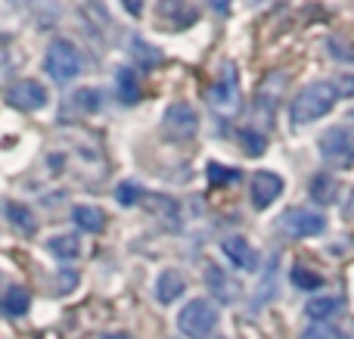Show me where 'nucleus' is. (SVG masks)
<instances>
[{
    "label": "nucleus",
    "mask_w": 354,
    "mask_h": 339,
    "mask_svg": "<svg viewBox=\"0 0 354 339\" xmlns=\"http://www.w3.org/2000/svg\"><path fill=\"white\" fill-rule=\"evenodd\" d=\"M339 93L333 84H308L299 97L292 100V125H311L317 118H324L326 112H333Z\"/></svg>",
    "instance_id": "f257e3e1"
},
{
    "label": "nucleus",
    "mask_w": 354,
    "mask_h": 339,
    "mask_svg": "<svg viewBox=\"0 0 354 339\" xmlns=\"http://www.w3.org/2000/svg\"><path fill=\"white\" fill-rule=\"evenodd\" d=\"M177 327L189 339H208L218 327V309L212 302H205V299H193L177 315Z\"/></svg>",
    "instance_id": "f03ea898"
},
{
    "label": "nucleus",
    "mask_w": 354,
    "mask_h": 339,
    "mask_svg": "<svg viewBox=\"0 0 354 339\" xmlns=\"http://www.w3.org/2000/svg\"><path fill=\"white\" fill-rule=\"evenodd\" d=\"M320 156L330 168L348 172L354 168V134L345 128H330L320 137Z\"/></svg>",
    "instance_id": "7ed1b4c3"
},
{
    "label": "nucleus",
    "mask_w": 354,
    "mask_h": 339,
    "mask_svg": "<svg viewBox=\"0 0 354 339\" xmlns=\"http://www.w3.org/2000/svg\"><path fill=\"white\" fill-rule=\"evenodd\" d=\"M44 68H47V75L53 81H72L75 75L81 72V56L68 41L56 37L47 47V62H44Z\"/></svg>",
    "instance_id": "20e7f679"
},
{
    "label": "nucleus",
    "mask_w": 354,
    "mask_h": 339,
    "mask_svg": "<svg viewBox=\"0 0 354 339\" xmlns=\"http://www.w3.org/2000/svg\"><path fill=\"white\" fill-rule=\"evenodd\" d=\"M156 19H159L162 28L183 31L199 19V12H196V6L187 3V0H159V3H156Z\"/></svg>",
    "instance_id": "39448f33"
},
{
    "label": "nucleus",
    "mask_w": 354,
    "mask_h": 339,
    "mask_svg": "<svg viewBox=\"0 0 354 339\" xmlns=\"http://www.w3.org/2000/svg\"><path fill=\"white\" fill-rule=\"evenodd\" d=\"M280 228L286 230L289 237H317L326 230V218L320 212H308V209H289L283 215Z\"/></svg>",
    "instance_id": "423d86ee"
},
{
    "label": "nucleus",
    "mask_w": 354,
    "mask_h": 339,
    "mask_svg": "<svg viewBox=\"0 0 354 339\" xmlns=\"http://www.w3.org/2000/svg\"><path fill=\"white\" fill-rule=\"evenodd\" d=\"M208 100H212V106L218 112H224V116H233V112L239 109V87H236V68L227 66L224 75H221V81H214V87L208 91Z\"/></svg>",
    "instance_id": "0eeeda50"
},
{
    "label": "nucleus",
    "mask_w": 354,
    "mask_h": 339,
    "mask_svg": "<svg viewBox=\"0 0 354 339\" xmlns=\"http://www.w3.org/2000/svg\"><path fill=\"white\" fill-rule=\"evenodd\" d=\"M6 103L19 112H35L47 103V87H41L37 81H19L6 91Z\"/></svg>",
    "instance_id": "6e6552de"
},
{
    "label": "nucleus",
    "mask_w": 354,
    "mask_h": 339,
    "mask_svg": "<svg viewBox=\"0 0 354 339\" xmlns=\"http://www.w3.org/2000/svg\"><path fill=\"white\" fill-rule=\"evenodd\" d=\"M249 193H252V205H255L258 212H264L283 193V178L280 174H274V172H255L252 174Z\"/></svg>",
    "instance_id": "1a4fd4ad"
},
{
    "label": "nucleus",
    "mask_w": 354,
    "mask_h": 339,
    "mask_svg": "<svg viewBox=\"0 0 354 339\" xmlns=\"http://www.w3.org/2000/svg\"><path fill=\"white\" fill-rule=\"evenodd\" d=\"M196 128H199V116H196L187 103H174L171 109H168L165 131L171 137H177V140H189V137L196 134Z\"/></svg>",
    "instance_id": "9d476101"
},
{
    "label": "nucleus",
    "mask_w": 354,
    "mask_h": 339,
    "mask_svg": "<svg viewBox=\"0 0 354 339\" xmlns=\"http://www.w3.org/2000/svg\"><path fill=\"white\" fill-rule=\"evenodd\" d=\"M221 253L227 255L230 265H236L239 271H255L258 268V253L252 249V243L245 237H224L221 240Z\"/></svg>",
    "instance_id": "9b49d317"
},
{
    "label": "nucleus",
    "mask_w": 354,
    "mask_h": 339,
    "mask_svg": "<svg viewBox=\"0 0 354 339\" xmlns=\"http://www.w3.org/2000/svg\"><path fill=\"white\" fill-rule=\"evenodd\" d=\"M72 221L78 224L81 230H87V234H100V230L106 228V215L100 209H93V205H75Z\"/></svg>",
    "instance_id": "f8f14e48"
},
{
    "label": "nucleus",
    "mask_w": 354,
    "mask_h": 339,
    "mask_svg": "<svg viewBox=\"0 0 354 339\" xmlns=\"http://www.w3.org/2000/svg\"><path fill=\"white\" fill-rule=\"evenodd\" d=\"M183 290H187V286H183V277L177 271H162L159 280H156V299H159V302H165V305L174 302Z\"/></svg>",
    "instance_id": "ddd939ff"
},
{
    "label": "nucleus",
    "mask_w": 354,
    "mask_h": 339,
    "mask_svg": "<svg viewBox=\"0 0 354 339\" xmlns=\"http://www.w3.org/2000/svg\"><path fill=\"white\" fill-rule=\"evenodd\" d=\"M205 277H208V284H212V293L221 299V302H233V299L239 296V290H236L239 284H233V280H227L224 274H221V268H218V265H208Z\"/></svg>",
    "instance_id": "4468645a"
},
{
    "label": "nucleus",
    "mask_w": 354,
    "mask_h": 339,
    "mask_svg": "<svg viewBox=\"0 0 354 339\" xmlns=\"http://www.w3.org/2000/svg\"><path fill=\"white\" fill-rule=\"evenodd\" d=\"M47 249L56 255V259L72 262V259L81 255V240L72 237V234H59V237H53V240H47Z\"/></svg>",
    "instance_id": "2eb2a0df"
},
{
    "label": "nucleus",
    "mask_w": 354,
    "mask_h": 339,
    "mask_svg": "<svg viewBox=\"0 0 354 339\" xmlns=\"http://www.w3.org/2000/svg\"><path fill=\"white\" fill-rule=\"evenodd\" d=\"M28 305H31V296H28V290H25V286H10V290L3 293V311H6V315L19 318V315H25V311H28Z\"/></svg>",
    "instance_id": "dca6fc26"
},
{
    "label": "nucleus",
    "mask_w": 354,
    "mask_h": 339,
    "mask_svg": "<svg viewBox=\"0 0 354 339\" xmlns=\"http://www.w3.org/2000/svg\"><path fill=\"white\" fill-rule=\"evenodd\" d=\"M339 309H342V299L339 296H320V299H311L305 311L314 318V321H326V318H333Z\"/></svg>",
    "instance_id": "f3484780"
},
{
    "label": "nucleus",
    "mask_w": 354,
    "mask_h": 339,
    "mask_svg": "<svg viewBox=\"0 0 354 339\" xmlns=\"http://www.w3.org/2000/svg\"><path fill=\"white\" fill-rule=\"evenodd\" d=\"M6 218H10V221L16 224L22 234H35V230H37L35 215H31V209H25L22 203H6Z\"/></svg>",
    "instance_id": "a211bd4d"
},
{
    "label": "nucleus",
    "mask_w": 354,
    "mask_h": 339,
    "mask_svg": "<svg viewBox=\"0 0 354 339\" xmlns=\"http://www.w3.org/2000/svg\"><path fill=\"white\" fill-rule=\"evenodd\" d=\"M336 187H339V184L330 178V174H317V178L311 181V196L317 199L320 205H330L333 199H336V193H339Z\"/></svg>",
    "instance_id": "6ab92c4d"
},
{
    "label": "nucleus",
    "mask_w": 354,
    "mask_h": 339,
    "mask_svg": "<svg viewBox=\"0 0 354 339\" xmlns=\"http://www.w3.org/2000/svg\"><path fill=\"white\" fill-rule=\"evenodd\" d=\"M292 284L299 286V290H320V286H324V277H320L317 271H311V268H305V265H295L292 268Z\"/></svg>",
    "instance_id": "aec40b11"
},
{
    "label": "nucleus",
    "mask_w": 354,
    "mask_h": 339,
    "mask_svg": "<svg viewBox=\"0 0 354 339\" xmlns=\"http://www.w3.org/2000/svg\"><path fill=\"white\" fill-rule=\"evenodd\" d=\"M118 93H122L124 103H134V100L140 97V87H137V75L131 72V68H122V72H118Z\"/></svg>",
    "instance_id": "412c9836"
},
{
    "label": "nucleus",
    "mask_w": 354,
    "mask_h": 339,
    "mask_svg": "<svg viewBox=\"0 0 354 339\" xmlns=\"http://www.w3.org/2000/svg\"><path fill=\"white\" fill-rule=\"evenodd\" d=\"M233 181H239L236 168H221L218 162H212V165H208V184H212V187H227V184H233Z\"/></svg>",
    "instance_id": "4be33fe9"
},
{
    "label": "nucleus",
    "mask_w": 354,
    "mask_h": 339,
    "mask_svg": "<svg viewBox=\"0 0 354 339\" xmlns=\"http://www.w3.org/2000/svg\"><path fill=\"white\" fill-rule=\"evenodd\" d=\"M75 106H78L81 112H97L100 109V103H103V97H100L93 87H84V91H78V97L72 100Z\"/></svg>",
    "instance_id": "5701e85b"
},
{
    "label": "nucleus",
    "mask_w": 354,
    "mask_h": 339,
    "mask_svg": "<svg viewBox=\"0 0 354 339\" xmlns=\"http://www.w3.org/2000/svg\"><path fill=\"white\" fill-rule=\"evenodd\" d=\"M118 203L122 205H134L137 199H140V187L134 184V181H124V184H118Z\"/></svg>",
    "instance_id": "b1692460"
},
{
    "label": "nucleus",
    "mask_w": 354,
    "mask_h": 339,
    "mask_svg": "<svg viewBox=\"0 0 354 339\" xmlns=\"http://www.w3.org/2000/svg\"><path fill=\"white\" fill-rule=\"evenodd\" d=\"M243 147H245V153H252V156H261L264 153V140L258 134H252V131H243Z\"/></svg>",
    "instance_id": "393cba45"
},
{
    "label": "nucleus",
    "mask_w": 354,
    "mask_h": 339,
    "mask_svg": "<svg viewBox=\"0 0 354 339\" xmlns=\"http://www.w3.org/2000/svg\"><path fill=\"white\" fill-rule=\"evenodd\" d=\"M301 339H333V330H326V327H311L308 333H301Z\"/></svg>",
    "instance_id": "a878e982"
},
{
    "label": "nucleus",
    "mask_w": 354,
    "mask_h": 339,
    "mask_svg": "<svg viewBox=\"0 0 354 339\" xmlns=\"http://www.w3.org/2000/svg\"><path fill=\"white\" fill-rule=\"evenodd\" d=\"M122 3L128 6L131 16H140V12H143V0H122Z\"/></svg>",
    "instance_id": "bb28decb"
},
{
    "label": "nucleus",
    "mask_w": 354,
    "mask_h": 339,
    "mask_svg": "<svg viewBox=\"0 0 354 339\" xmlns=\"http://www.w3.org/2000/svg\"><path fill=\"white\" fill-rule=\"evenodd\" d=\"M339 84H345V87H339L336 93H345V97H348V93H354V78H348V75H345V78H339Z\"/></svg>",
    "instance_id": "cd10ccee"
},
{
    "label": "nucleus",
    "mask_w": 354,
    "mask_h": 339,
    "mask_svg": "<svg viewBox=\"0 0 354 339\" xmlns=\"http://www.w3.org/2000/svg\"><path fill=\"white\" fill-rule=\"evenodd\" d=\"M212 6L221 12V16H227V12H230V0H212Z\"/></svg>",
    "instance_id": "c85d7f7f"
},
{
    "label": "nucleus",
    "mask_w": 354,
    "mask_h": 339,
    "mask_svg": "<svg viewBox=\"0 0 354 339\" xmlns=\"http://www.w3.org/2000/svg\"><path fill=\"white\" fill-rule=\"evenodd\" d=\"M103 339H128L124 333H109V336H103Z\"/></svg>",
    "instance_id": "c756f323"
},
{
    "label": "nucleus",
    "mask_w": 354,
    "mask_h": 339,
    "mask_svg": "<svg viewBox=\"0 0 354 339\" xmlns=\"http://www.w3.org/2000/svg\"><path fill=\"white\" fill-rule=\"evenodd\" d=\"M245 3H252V6H258V3H264V0H245Z\"/></svg>",
    "instance_id": "7c9ffc66"
}]
</instances>
